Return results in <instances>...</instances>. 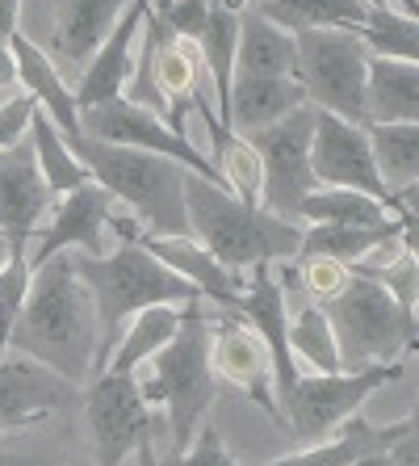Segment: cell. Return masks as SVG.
Segmentation results:
<instances>
[{"mask_svg":"<svg viewBox=\"0 0 419 466\" xmlns=\"http://www.w3.org/2000/svg\"><path fill=\"white\" fill-rule=\"evenodd\" d=\"M109 210H114V194L101 189L97 181L80 185L72 194L59 198V210L51 215L43 231H38V248L30 252V269H43L51 257L59 252H88V257H101V231L109 223Z\"/></svg>","mask_w":419,"mask_h":466,"instance_id":"obj_15","label":"cell"},{"mask_svg":"<svg viewBox=\"0 0 419 466\" xmlns=\"http://www.w3.org/2000/svg\"><path fill=\"white\" fill-rule=\"evenodd\" d=\"M34 109H38V101H34L30 93H17V97H9L5 106H0V152H5V147H13V143H22V139H25V130H30Z\"/></svg>","mask_w":419,"mask_h":466,"instance_id":"obj_41","label":"cell"},{"mask_svg":"<svg viewBox=\"0 0 419 466\" xmlns=\"http://www.w3.org/2000/svg\"><path fill=\"white\" fill-rule=\"evenodd\" d=\"M135 458H139V466H160V454H155V445H151V441H143Z\"/></svg>","mask_w":419,"mask_h":466,"instance_id":"obj_48","label":"cell"},{"mask_svg":"<svg viewBox=\"0 0 419 466\" xmlns=\"http://www.w3.org/2000/svg\"><path fill=\"white\" fill-rule=\"evenodd\" d=\"M185 215H189V236L235 273H247L252 265L294 260L306 231L302 223H285L260 207H244L231 189L194 173H185Z\"/></svg>","mask_w":419,"mask_h":466,"instance_id":"obj_3","label":"cell"},{"mask_svg":"<svg viewBox=\"0 0 419 466\" xmlns=\"http://www.w3.org/2000/svg\"><path fill=\"white\" fill-rule=\"evenodd\" d=\"M290 349L294 358H302L311 370L319 374H340V349H335V337H332V324L323 315L319 303H306L298 315L290 319Z\"/></svg>","mask_w":419,"mask_h":466,"instance_id":"obj_35","label":"cell"},{"mask_svg":"<svg viewBox=\"0 0 419 466\" xmlns=\"http://www.w3.org/2000/svg\"><path fill=\"white\" fill-rule=\"evenodd\" d=\"M298 218L302 223H340V228H390L394 223V215L377 198L356 194V189H332V185H314L302 198Z\"/></svg>","mask_w":419,"mask_h":466,"instance_id":"obj_30","label":"cell"},{"mask_svg":"<svg viewBox=\"0 0 419 466\" xmlns=\"http://www.w3.org/2000/svg\"><path fill=\"white\" fill-rule=\"evenodd\" d=\"M72 257H75V273L85 278L101 319L97 379L105 370L109 353L126 337V324L139 311H147V307H185L202 299L197 286L185 282L176 269H168L139 236L122 239V248L109 252V257H88V252H72Z\"/></svg>","mask_w":419,"mask_h":466,"instance_id":"obj_2","label":"cell"},{"mask_svg":"<svg viewBox=\"0 0 419 466\" xmlns=\"http://www.w3.org/2000/svg\"><path fill=\"white\" fill-rule=\"evenodd\" d=\"M403 433H407V420L382 429V424H369V420H361V416H353V420L340 424L327 441L306 445L298 454H285V458H277V462H260V466H353L365 454L390 450Z\"/></svg>","mask_w":419,"mask_h":466,"instance_id":"obj_24","label":"cell"},{"mask_svg":"<svg viewBox=\"0 0 419 466\" xmlns=\"http://www.w3.org/2000/svg\"><path fill=\"white\" fill-rule=\"evenodd\" d=\"M214 135V168L223 173V185L244 202V207H260V189H264V168H260L256 147L235 135V130H210Z\"/></svg>","mask_w":419,"mask_h":466,"instance_id":"obj_33","label":"cell"},{"mask_svg":"<svg viewBox=\"0 0 419 466\" xmlns=\"http://www.w3.org/2000/svg\"><path fill=\"white\" fill-rule=\"evenodd\" d=\"M75 160L88 168V177L114 194V202H126L155 236H189L185 215V168L176 160H164L155 152L122 147V143L93 139L85 130L64 135Z\"/></svg>","mask_w":419,"mask_h":466,"instance_id":"obj_4","label":"cell"},{"mask_svg":"<svg viewBox=\"0 0 419 466\" xmlns=\"http://www.w3.org/2000/svg\"><path fill=\"white\" fill-rule=\"evenodd\" d=\"M403 223H390V228H340V223H311V228L302 231V248L294 260L302 257H327V260H340V265H361L369 252L386 248L394 244Z\"/></svg>","mask_w":419,"mask_h":466,"instance_id":"obj_28","label":"cell"},{"mask_svg":"<svg viewBox=\"0 0 419 466\" xmlns=\"http://www.w3.org/2000/svg\"><path fill=\"white\" fill-rule=\"evenodd\" d=\"M55 194L34 160V143L25 135L0 152V236L9 239L13 257H25V239L38 236V223L51 210Z\"/></svg>","mask_w":419,"mask_h":466,"instance_id":"obj_13","label":"cell"},{"mask_svg":"<svg viewBox=\"0 0 419 466\" xmlns=\"http://www.w3.org/2000/svg\"><path fill=\"white\" fill-rule=\"evenodd\" d=\"M17 17H22V0H0V43L5 46L17 38Z\"/></svg>","mask_w":419,"mask_h":466,"instance_id":"obj_43","label":"cell"},{"mask_svg":"<svg viewBox=\"0 0 419 466\" xmlns=\"http://www.w3.org/2000/svg\"><path fill=\"white\" fill-rule=\"evenodd\" d=\"M319 307L327 315V324H332L344 370L398 361L403 349H419V319H407L398 311L394 294L382 282L365 278V273H353L344 290H335Z\"/></svg>","mask_w":419,"mask_h":466,"instance_id":"obj_6","label":"cell"},{"mask_svg":"<svg viewBox=\"0 0 419 466\" xmlns=\"http://www.w3.org/2000/svg\"><path fill=\"white\" fill-rule=\"evenodd\" d=\"M88 441L97 466H122L139 445L151 441V408L135 374H101L85 387Z\"/></svg>","mask_w":419,"mask_h":466,"instance_id":"obj_10","label":"cell"},{"mask_svg":"<svg viewBox=\"0 0 419 466\" xmlns=\"http://www.w3.org/2000/svg\"><path fill=\"white\" fill-rule=\"evenodd\" d=\"M298 80L306 101L323 114H335L356 127H369L365 114V80H369V46L353 30H298Z\"/></svg>","mask_w":419,"mask_h":466,"instance_id":"obj_7","label":"cell"},{"mask_svg":"<svg viewBox=\"0 0 419 466\" xmlns=\"http://www.w3.org/2000/svg\"><path fill=\"white\" fill-rule=\"evenodd\" d=\"M235 315L269 349L273 390H277V408H281V403L290 400V390L302 370L294 366V349H290V303H285V294H281L269 265H252L247 269V286H244V299H239Z\"/></svg>","mask_w":419,"mask_h":466,"instance_id":"obj_14","label":"cell"},{"mask_svg":"<svg viewBox=\"0 0 419 466\" xmlns=\"http://www.w3.org/2000/svg\"><path fill=\"white\" fill-rule=\"evenodd\" d=\"M164 25L181 38H202L205 34V22H210V0H164L160 9H155Z\"/></svg>","mask_w":419,"mask_h":466,"instance_id":"obj_38","label":"cell"},{"mask_svg":"<svg viewBox=\"0 0 419 466\" xmlns=\"http://www.w3.org/2000/svg\"><path fill=\"white\" fill-rule=\"evenodd\" d=\"M147 9H151V0H130V9L114 22L109 38L85 64V76L75 85V106L80 109H97L126 93L130 76H135V43L143 38V17H147Z\"/></svg>","mask_w":419,"mask_h":466,"instance_id":"obj_18","label":"cell"},{"mask_svg":"<svg viewBox=\"0 0 419 466\" xmlns=\"http://www.w3.org/2000/svg\"><path fill=\"white\" fill-rule=\"evenodd\" d=\"M85 395L67 379H59L55 370H46L34 358H0V429H17V424H34L51 416L55 408L75 403Z\"/></svg>","mask_w":419,"mask_h":466,"instance_id":"obj_16","label":"cell"},{"mask_svg":"<svg viewBox=\"0 0 419 466\" xmlns=\"http://www.w3.org/2000/svg\"><path fill=\"white\" fill-rule=\"evenodd\" d=\"M398 215H403V210H407L411 218H419V181H411L407 189H398Z\"/></svg>","mask_w":419,"mask_h":466,"instance_id":"obj_47","label":"cell"},{"mask_svg":"<svg viewBox=\"0 0 419 466\" xmlns=\"http://www.w3.org/2000/svg\"><path fill=\"white\" fill-rule=\"evenodd\" d=\"M386 458H390V466H419V403H415V412L407 416V433L390 445Z\"/></svg>","mask_w":419,"mask_h":466,"instance_id":"obj_42","label":"cell"},{"mask_svg":"<svg viewBox=\"0 0 419 466\" xmlns=\"http://www.w3.org/2000/svg\"><path fill=\"white\" fill-rule=\"evenodd\" d=\"M30 143H34V160L43 168V181L51 185L55 198H64V194H72V189L93 181L88 168L75 160V152L67 147V139L59 135V127L46 118L43 109H34V118H30Z\"/></svg>","mask_w":419,"mask_h":466,"instance_id":"obj_32","label":"cell"},{"mask_svg":"<svg viewBox=\"0 0 419 466\" xmlns=\"http://www.w3.org/2000/svg\"><path fill=\"white\" fill-rule=\"evenodd\" d=\"M0 466H64V462L43 458V454H17V450H5V445H0Z\"/></svg>","mask_w":419,"mask_h":466,"instance_id":"obj_45","label":"cell"},{"mask_svg":"<svg viewBox=\"0 0 419 466\" xmlns=\"http://www.w3.org/2000/svg\"><path fill=\"white\" fill-rule=\"evenodd\" d=\"M398 379H403L398 361H377V366L340 370V374H298L290 400L281 403V420L294 433V441L319 445L344 420H353L374 390Z\"/></svg>","mask_w":419,"mask_h":466,"instance_id":"obj_8","label":"cell"},{"mask_svg":"<svg viewBox=\"0 0 419 466\" xmlns=\"http://www.w3.org/2000/svg\"><path fill=\"white\" fill-rule=\"evenodd\" d=\"M210 366H214V379L244 387L285 429L281 408H277V390H273V358H269V349H264V340L244 319H223L214 328V337H210Z\"/></svg>","mask_w":419,"mask_h":466,"instance_id":"obj_17","label":"cell"},{"mask_svg":"<svg viewBox=\"0 0 419 466\" xmlns=\"http://www.w3.org/2000/svg\"><path fill=\"white\" fill-rule=\"evenodd\" d=\"M181 328V307H147L126 324V337L118 340V349L109 353L101 374H139V366H147Z\"/></svg>","mask_w":419,"mask_h":466,"instance_id":"obj_29","label":"cell"},{"mask_svg":"<svg viewBox=\"0 0 419 466\" xmlns=\"http://www.w3.org/2000/svg\"><path fill=\"white\" fill-rule=\"evenodd\" d=\"M235 43H239V9H231L226 0H210V22L205 34L197 38L210 67V85H214V101H218V122L231 130L226 109H231V85H235Z\"/></svg>","mask_w":419,"mask_h":466,"instance_id":"obj_27","label":"cell"},{"mask_svg":"<svg viewBox=\"0 0 419 466\" xmlns=\"http://www.w3.org/2000/svg\"><path fill=\"white\" fill-rule=\"evenodd\" d=\"M139 239L164 260V265H168V269H176L185 282H194L202 299H214V303L226 307V311H235V307H239L244 286H247L244 273L226 269L223 260L210 257V252H205L194 236H185V239H176V236H160V239H155V236H139Z\"/></svg>","mask_w":419,"mask_h":466,"instance_id":"obj_19","label":"cell"},{"mask_svg":"<svg viewBox=\"0 0 419 466\" xmlns=\"http://www.w3.org/2000/svg\"><path fill=\"white\" fill-rule=\"evenodd\" d=\"M80 130L93 135V139L122 143V147H139V152H155V156H164V160H176L185 173L223 185V173L214 168V160H205L185 135H176L164 118H155L151 109L135 106V101H126V97L105 101V106H97V109H80Z\"/></svg>","mask_w":419,"mask_h":466,"instance_id":"obj_11","label":"cell"},{"mask_svg":"<svg viewBox=\"0 0 419 466\" xmlns=\"http://www.w3.org/2000/svg\"><path fill=\"white\" fill-rule=\"evenodd\" d=\"M298 106H311L306 101V88L294 76H235L231 85V109H226V122L235 135H256V130L281 122L285 114H294Z\"/></svg>","mask_w":419,"mask_h":466,"instance_id":"obj_20","label":"cell"},{"mask_svg":"<svg viewBox=\"0 0 419 466\" xmlns=\"http://www.w3.org/2000/svg\"><path fill=\"white\" fill-rule=\"evenodd\" d=\"M298 72V43L290 30L273 25L256 5L239 9L235 76H294Z\"/></svg>","mask_w":419,"mask_h":466,"instance_id":"obj_21","label":"cell"},{"mask_svg":"<svg viewBox=\"0 0 419 466\" xmlns=\"http://www.w3.org/2000/svg\"><path fill=\"white\" fill-rule=\"evenodd\" d=\"M126 13V0H64L55 17V51L72 67H85L109 38L114 22Z\"/></svg>","mask_w":419,"mask_h":466,"instance_id":"obj_23","label":"cell"},{"mask_svg":"<svg viewBox=\"0 0 419 466\" xmlns=\"http://www.w3.org/2000/svg\"><path fill=\"white\" fill-rule=\"evenodd\" d=\"M210 337L214 328L205 324L202 299L181 307L176 337L147 361V374H135L147 403L168 408V433H173V458H181L194 445L197 429L210 416L214 403V366H210Z\"/></svg>","mask_w":419,"mask_h":466,"instance_id":"obj_5","label":"cell"},{"mask_svg":"<svg viewBox=\"0 0 419 466\" xmlns=\"http://www.w3.org/2000/svg\"><path fill=\"white\" fill-rule=\"evenodd\" d=\"M298 265H302V282H306V290H311L314 303L332 299L335 290H344V282L353 278V269H348V265L327 260V257H302Z\"/></svg>","mask_w":419,"mask_h":466,"instance_id":"obj_39","label":"cell"},{"mask_svg":"<svg viewBox=\"0 0 419 466\" xmlns=\"http://www.w3.org/2000/svg\"><path fill=\"white\" fill-rule=\"evenodd\" d=\"M9 51H13V59H17V85L38 101V109L59 127V135H75V130H80V106H75V93L64 85V76H59L55 59L38 51L22 30H17V38L9 43Z\"/></svg>","mask_w":419,"mask_h":466,"instance_id":"obj_22","label":"cell"},{"mask_svg":"<svg viewBox=\"0 0 419 466\" xmlns=\"http://www.w3.org/2000/svg\"><path fill=\"white\" fill-rule=\"evenodd\" d=\"M374 5H377V0H374ZM407 9H411V17L419 22V0H407Z\"/></svg>","mask_w":419,"mask_h":466,"instance_id":"obj_51","label":"cell"},{"mask_svg":"<svg viewBox=\"0 0 419 466\" xmlns=\"http://www.w3.org/2000/svg\"><path fill=\"white\" fill-rule=\"evenodd\" d=\"M353 466H390V458H386V450H382V454H365L361 462H353Z\"/></svg>","mask_w":419,"mask_h":466,"instance_id":"obj_49","label":"cell"},{"mask_svg":"<svg viewBox=\"0 0 419 466\" xmlns=\"http://www.w3.org/2000/svg\"><path fill=\"white\" fill-rule=\"evenodd\" d=\"M374 0H256V9L281 30H361Z\"/></svg>","mask_w":419,"mask_h":466,"instance_id":"obj_26","label":"cell"},{"mask_svg":"<svg viewBox=\"0 0 419 466\" xmlns=\"http://www.w3.org/2000/svg\"><path fill=\"white\" fill-rule=\"evenodd\" d=\"M353 273H365V278H374V282H382L390 294H394L398 311L407 315V319H419V265L403 252V257H394L390 265H356Z\"/></svg>","mask_w":419,"mask_h":466,"instance_id":"obj_36","label":"cell"},{"mask_svg":"<svg viewBox=\"0 0 419 466\" xmlns=\"http://www.w3.org/2000/svg\"><path fill=\"white\" fill-rule=\"evenodd\" d=\"M314 106H298L273 127L247 135V143L256 147L260 168H264V189H260V210L285 218V223H302V198L311 194L314 173H311V139H314Z\"/></svg>","mask_w":419,"mask_h":466,"instance_id":"obj_9","label":"cell"},{"mask_svg":"<svg viewBox=\"0 0 419 466\" xmlns=\"http://www.w3.org/2000/svg\"><path fill=\"white\" fill-rule=\"evenodd\" d=\"M168 466H239V462H235V454L223 445V437H218L214 424H202L197 437H194V445H189L181 458H173Z\"/></svg>","mask_w":419,"mask_h":466,"instance_id":"obj_40","label":"cell"},{"mask_svg":"<svg viewBox=\"0 0 419 466\" xmlns=\"http://www.w3.org/2000/svg\"><path fill=\"white\" fill-rule=\"evenodd\" d=\"M34 282V269L25 257H9V265L0 269V358L9 353V337H13V324L25 307V294H30Z\"/></svg>","mask_w":419,"mask_h":466,"instance_id":"obj_37","label":"cell"},{"mask_svg":"<svg viewBox=\"0 0 419 466\" xmlns=\"http://www.w3.org/2000/svg\"><path fill=\"white\" fill-rule=\"evenodd\" d=\"M9 257H13V248H9V239L0 236V269H5V265H9Z\"/></svg>","mask_w":419,"mask_h":466,"instance_id":"obj_50","label":"cell"},{"mask_svg":"<svg viewBox=\"0 0 419 466\" xmlns=\"http://www.w3.org/2000/svg\"><path fill=\"white\" fill-rule=\"evenodd\" d=\"M9 88H17V59H13L9 46L0 43V93H9Z\"/></svg>","mask_w":419,"mask_h":466,"instance_id":"obj_46","label":"cell"},{"mask_svg":"<svg viewBox=\"0 0 419 466\" xmlns=\"http://www.w3.org/2000/svg\"><path fill=\"white\" fill-rule=\"evenodd\" d=\"M9 349L22 358L43 361L59 379L85 390L97 382V349H101V319L97 303L88 294L85 278L75 273V257L59 252L34 269L25 307L13 324Z\"/></svg>","mask_w":419,"mask_h":466,"instance_id":"obj_1","label":"cell"},{"mask_svg":"<svg viewBox=\"0 0 419 466\" xmlns=\"http://www.w3.org/2000/svg\"><path fill=\"white\" fill-rule=\"evenodd\" d=\"M398 223H403L398 239H403V248H407V257L419 265V218H411L407 210H403V215H398Z\"/></svg>","mask_w":419,"mask_h":466,"instance_id":"obj_44","label":"cell"},{"mask_svg":"<svg viewBox=\"0 0 419 466\" xmlns=\"http://www.w3.org/2000/svg\"><path fill=\"white\" fill-rule=\"evenodd\" d=\"M365 114L374 122H419V64L403 59H369Z\"/></svg>","mask_w":419,"mask_h":466,"instance_id":"obj_25","label":"cell"},{"mask_svg":"<svg viewBox=\"0 0 419 466\" xmlns=\"http://www.w3.org/2000/svg\"><path fill=\"white\" fill-rule=\"evenodd\" d=\"M361 43L369 46V55H382V59H403V64H419V22L415 17H403L377 0L369 5V17L361 25Z\"/></svg>","mask_w":419,"mask_h":466,"instance_id":"obj_34","label":"cell"},{"mask_svg":"<svg viewBox=\"0 0 419 466\" xmlns=\"http://www.w3.org/2000/svg\"><path fill=\"white\" fill-rule=\"evenodd\" d=\"M377 173L390 194L419 181V122H374L369 127Z\"/></svg>","mask_w":419,"mask_h":466,"instance_id":"obj_31","label":"cell"},{"mask_svg":"<svg viewBox=\"0 0 419 466\" xmlns=\"http://www.w3.org/2000/svg\"><path fill=\"white\" fill-rule=\"evenodd\" d=\"M311 173L319 185L356 189V194L377 198L398 218V198L382 185L374 147H369V127H356V122H344L319 109L314 114V139H311Z\"/></svg>","mask_w":419,"mask_h":466,"instance_id":"obj_12","label":"cell"}]
</instances>
